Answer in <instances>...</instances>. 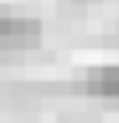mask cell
Masks as SVG:
<instances>
[{
    "label": "cell",
    "mask_w": 119,
    "mask_h": 123,
    "mask_svg": "<svg viewBox=\"0 0 119 123\" xmlns=\"http://www.w3.org/2000/svg\"><path fill=\"white\" fill-rule=\"evenodd\" d=\"M67 4H77V7H84V4H91V0H67Z\"/></svg>",
    "instance_id": "6da1fadb"
}]
</instances>
